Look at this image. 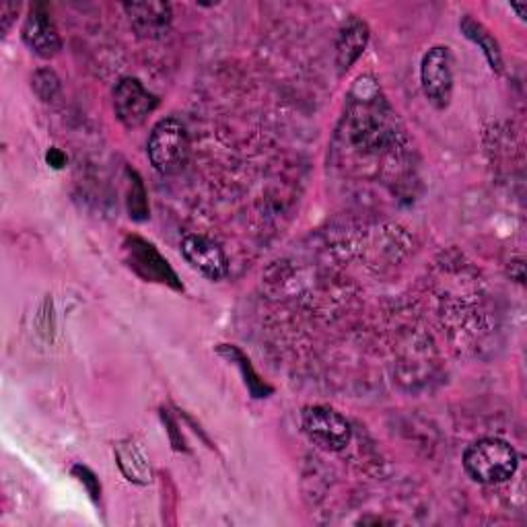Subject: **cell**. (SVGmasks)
I'll use <instances>...</instances> for the list:
<instances>
[{"label": "cell", "mask_w": 527, "mask_h": 527, "mask_svg": "<svg viewBox=\"0 0 527 527\" xmlns=\"http://www.w3.org/2000/svg\"><path fill=\"white\" fill-rule=\"evenodd\" d=\"M517 466V451L497 437L478 439L464 453L466 472L480 484H503L515 476Z\"/></svg>", "instance_id": "cell-1"}, {"label": "cell", "mask_w": 527, "mask_h": 527, "mask_svg": "<svg viewBox=\"0 0 527 527\" xmlns=\"http://www.w3.org/2000/svg\"><path fill=\"white\" fill-rule=\"evenodd\" d=\"M147 153L151 165L163 175L180 173L190 159L188 128L178 118H163L151 130Z\"/></svg>", "instance_id": "cell-2"}, {"label": "cell", "mask_w": 527, "mask_h": 527, "mask_svg": "<svg viewBox=\"0 0 527 527\" xmlns=\"http://www.w3.org/2000/svg\"><path fill=\"white\" fill-rule=\"evenodd\" d=\"M126 266L145 283L165 285L173 291H184L180 276L175 274L171 264L159 254L155 245L138 235H128L122 243Z\"/></svg>", "instance_id": "cell-3"}, {"label": "cell", "mask_w": 527, "mask_h": 527, "mask_svg": "<svg viewBox=\"0 0 527 527\" xmlns=\"http://www.w3.org/2000/svg\"><path fill=\"white\" fill-rule=\"evenodd\" d=\"M301 427L313 445L326 451H342L353 441L346 416L330 406H307L301 412Z\"/></svg>", "instance_id": "cell-4"}, {"label": "cell", "mask_w": 527, "mask_h": 527, "mask_svg": "<svg viewBox=\"0 0 527 527\" xmlns=\"http://www.w3.org/2000/svg\"><path fill=\"white\" fill-rule=\"evenodd\" d=\"M420 87L435 110H447L453 95V68L447 46H433L420 60Z\"/></svg>", "instance_id": "cell-5"}, {"label": "cell", "mask_w": 527, "mask_h": 527, "mask_svg": "<svg viewBox=\"0 0 527 527\" xmlns=\"http://www.w3.org/2000/svg\"><path fill=\"white\" fill-rule=\"evenodd\" d=\"M159 99L138 79H122L114 89V112L122 126L138 128L157 110Z\"/></svg>", "instance_id": "cell-6"}, {"label": "cell", "mask_w": 527, "mask_h": 527, "mask_svg": "<svg viewBox=\"0 0 527 527\" xmlns=\"http://www.w3.org/2000/svg\"><path fill=\"white\" fill-rule=\"evenodd\" d=\"M21 38L25 46L40 58H54L62 50L60 31L46 5H33L23 21Z\"/></svg>", "instance_id": "cell-7"}, {"label": "cell", "mask_w": 527, "mask_h": 527, "mask_svg": "<svg viewBox=\"0 0 527 527\" xmlns=\"http://www.w3.org/2000/svg\"><path fill=\"white\" fill-rule=\"evenodd\" d=\"M184 260L208 280H221L229 272V260L225 250L213 239L204 235H186L182 239Z\"/></svg>", "instance_id": "cell-8"}, {"label": "cell", "mask_w": 527, "mask_h": 527, "mask_svg": "<svg viewBox=\"0 0 527 527\" xmlns=\"http://www.w3.org/2000/svg\"><path fill=\"white\" fill-rule=\"evenodd\" d=\"M126 17L138 38L159 40L169 31L173 21V11L163 0H149V3H124Z\"/></svg>", "instance_id": "cell-9"}, {"label": "cell", "mask_w": 527, "mask_h": 527, "mask_svg": "<svg viewBox=\"0 0 527 527\" xmlns=\"http://www.w3.org/2000/svg\"><path fill=\"white\" fill-rule=\"evenodd\" d=\"M369 44V25L359 19V17H350L336 40V64L340 75L348 73L353 64L363 56L365 48Z\"/></svg>", "instance_id": "cell-10"}, {"label": "cell", "mask_w": 527, "mask_h": 527, "mask_svg": "<svg viewBox=\"0 0 527 527\" xmlns=\"http://www.w3.org/2000/svg\"><path fill=\"white\" fill-rule=\"evenodd\" d=\"M217 353H219L225 361L233 363V365L239 369L241 379H243V383H245V388H248V392L252 394V398L260 400V398H268V396H272L274 388H272L270 383H266V381L260 377V373L254 369L252 361L248 359V355H245L239 346H235V344H219V346H217Z\"/></svg>", "instance_id": "cell-11"}, {"label": "cell", "mask_w": 527, "mask_h": 527, "mask_svg": "<svg viewBox=\"0 0 527 527\" xmlns=\"http://www.w3.org/2000/svg\"><path fill=\"white\" fill-rule=\"evenodd\" d=\"M460 29H462V33L466 35L470 42H474L482 50V54L486 56L490 68H493L497 75H501L503 68H505V62H503V52H501L499 42L495 40V35L490 33L480 21H476L472 15H464L462 17Z\"/></svg>", "instance_id": "cell-12"}, {"label": "cell", "mask_w": 527, "mask_h": 527, "mask_svg": "<svg viewBox=\"0 0 527 527\" xmlns=\"http://www.w3.org/2000/svg\"><path fill=\"white\" fill-rule=\"evenodd\" d=\"M116 458H118V464H120L124 476L130 482L147 484L151 480L149 462L143 455V451H140L134 443H120L116 449Z\"/></svg>", "instance_id": "cell-13"}, {"label": "cell", "mask_w": 527, "mask_h": 527, "mask_svg": "<svg viewBox=\"0 0 527 527\" xmlns=\"http://www.w3.org/2000/svg\"><path fill=\"white\" fill-rule=\"evenodd\" d=\"M128 213L130 219L136 223H145L149 219V198L147 190L140 175L132 169H128Z\"/></svg>", "instance_id": "cell-14"}, {"label": "cell", "mask_w": 527, "mask_h": 527, "mask_svg": "<svg viewBox=\"0 0 527 527\" xmlns=\"http://www.w3.org/2000/svg\"><path fill=\"white\" fill-rule=\"evenodd\" d=\"M31 89L44 103H54L60 97V93H62L60 79L56 77V73L50 68L35 70L33 77H31Z\"/></svg>", "instance_id": "cell-15"}, {"label": "cell", "mask_w": 527, "mask_h": 527, "mask_svg": "<svg viewBox=\"0 0 527 527\" xmlns=\"http://www.w3.org/2000/svg\"><path fill=\"white\" fill-rule=\"evenodd\" d=\"M73 476L85 486L91 501L99 503V499H101V482H99V478L87 466H81V464L73 466Z\"/></svg>", "instance_id": "cell-16"}, {"label": "cell", "mask_w": 527, "mask_h": 527, "mask_svg": "<svg viewBox=\"0 0 527 527\" xmlns=\"http://www.w3.org/2000/svg\"><path fill=\"white\" fill-rule=\"evenodd\" d=\"M161 418H163V423H165V427H167V433H169V439H171L173 449H175V451H188L186 441H184V437H182V431H178L180 427H178V423H175V418H173L167 410L161 412Z\"/></svg>", "instance_id": "cell-17"}, {"label": "cell", "mask_w": 527, "mask_h": 527, "mask_svg": "<svg viewBox=\"0 0 527 527\" xmlns=\"http://www.w3.org/2000/svg\"><path fill=\"white\" fill-rule=\"evenodd\" d=\"M17 13H19V3H3L0 5V31H3V35H7L9 29L13 27Z\"/></svg>", "instance_id": "cell-18"}, {"label": "cell", "mask_w": 527, "mask_h": 527, "mask_svg": "<svg viewBox=\"0 0 527 527\" xmlns=\"http://www.w3.org/2000/svg\"><path fill=\"white\" fill-rule=\"evenodd\" d=\"M46 161H48V165H52L54 169H62V167L66 165V155H64L60 149L52 147V149L46 153Z\"/></svg>", "instance_id": "cell-19"}, {"label": "cell", "mask_w": 527, "mask_h": 527, "mask_svg": "<svg viewBox=\"0 0 527 527\" xmlns=\"http://www.w3.org/2000/svg\"><path fill=\"white\" fill-rule=\"evenodd\" d=\"M513 11H517L521 15V19H525V13H527V7L525 5H511Z\"/></svg>", "instance_id": "cell-20"}]
</instances>
